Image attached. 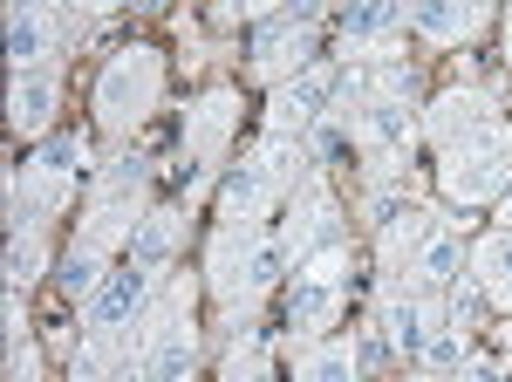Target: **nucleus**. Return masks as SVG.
<instances>
[{"mask_svg": "<svg viewBox=\"0 0 512 382\" xmlns=\"http://www.w3.org/2000/svg\"><path fill=\"white\" fill-rule=\"evenodd\" d=\"M342 294H349V253H342V246H321L315 260L294 267L287 321H294V328H328V321L342 314Z\"/></svg>", "mask_w": 512, "mask_h": 382, "instance_id": "f257e3e1", "label": "nucleus"}, {"mask_svg": "<svg viewBox=\"0 0 512 382\" xmlns=\"http://www.w3.org/2000/svg\"><path fill=\"white\" fill-rule=\"evenodd\" d=\"M151 103H158V55L151 48H123L117 62L96 76V110H103V123H137Z\"/></svg>", "mask_w": 512, "mask_h": 382, "instance_id": "f03ea898", "label": "nucleus"}, {"mask_svg": "<svg viewBox=\"0 0 512 382\" xmlns=\"http://www.w3.org/2000/svg\"><path fill=\"white\" fill-rule=\"evenodd\" d=\"M431 137L444 144V157H465V151H485V144L512 137V130L492 116V103H485L478 89H451V96L431 110Z\"/></svg>", "mask_w": 512, "mask_h": 382, "instance_id": "7ed1b4c3", "label": "nucleus"}, {"mask_svg": "<svg viewBox=\"0 0 512 382\" xmlns=\"http://www.w3.org/2000/svg\"><path fill=\"white\" fill-rule=\"evenodd\" d=\"M144 185H151L144 157H117V164L103 171V185H96V205H89V246H110L123 226H137L130 212H137Z\"/></svg>", "mask_w": 512, "mask_h": 382, "instance_id": "20e7f679", "label": "nucleus"}, {"mask_svg": "<svg viewBox=\"0 0 512 382\" xmlns=\"http://www.w3.org/2000/svg\"><path fill=\"white\" fill-rule=\"evenodd\" d=\"M335 89H342V76H321V69H301L294 82H280L274 103H267V130H274V144H287V130L301 137L308 123H321L328 103H335Z\"/></svg>", "mask_w": 512, "mask_h": 382, "instance_id": "39448f33", "label": "nucleus"}, {"mask_svg": "<svg viewBox=\"0 0 512 382\" xmlns=\"http://www.w3.org/2000/svg\"><path fill=\"white\" fill-rule=\"evenodd\" d=\"M315 7H280L274 21L260 28V41H253V69L260 76H287V69H301L308 55H315Z\"/></svg>", "mask_w": 512, "mask_h": 382, "instance_id": "423d86ee", "label": "nucleus"}, {"mask_svg": "<svg viewBox=\"0 0 512 382\" xmlns=\"http://www.w3.org/2000/svg\"><path fill=\"white\" fill-rule=\"evenodd\" d=\"M151 280H158V273H144V267L123 260V267L96 287V301H89V335L110 342V335H123L130 321H144V307H151Z\"/></svg>", "mask_w": 512, "mask_h": 382, "instance_id": "0eeeda50", "label": "nucleus"}, {"mask_svg": "<svg viewBox=\"0 0 512 382\" xmlns=\"http://www.w3.org/2000/svg\"><path fill=\"white\" fill-rule=\"evenodd\" d=\"M512 185V137L485 144V151H465V157H444V191L458 205H485Z\"/></svg>", "mask_w": 512, "mask_h": 382, "instance_id": "6e6552de", "label": "nucleus"}, {"mask_svg": "<svg viewBox=\"0 0 512 382\" xmlns=\"http://www.w3.org/2000/svg\"><path fill=\"white\" fill-rule=\"evenodd\" d=\"M315 246H335V198L321 185H308L294 198V219L280 226V253L301 267V260H315Z\"/></svg>", "mask_w": 512, "mask_h": 382, "instance_id": "1a4fd4ad", "label": "nucleus"}, {"mask_svg": "<svg viewBox=\"0 0 512 382\" xmlns=\"http://www.w3.org/2000/svg\"><path fill=\"white\" fill-rule=\"evenodd\" d=\"M362 144L383 157V164H396V157L417 144V116H410V103L390 96V89H383V96H369V103H362Z\"/></svg>", "mask_w": 512, "mask_h": 382, "instance_id": "9d476101", "label": "nucleus"}, {"mask_svg": "<svg viewBox=\"0 0 512 382\" xmlns=\"http://www.w3.org/2000/svg\"><path fill=\"white\" fill-rule=\"evenodd\" d=\"M55 41H62V21H55L48 7H14V14H7V62H14V76L41 69V62L55 55Z\"/></svg>", "mask_w": 512, "mask_h": 382, "instance_id": "9b49d317", "label": "nucleus"}, {"mask_svg": "<svg viewBox=\"0 0 512 382\" xmlns=\"http://www.w3.org/2000/svg\"><path fill=\"white\" fill-rule=\"evenodd\" d=\"M253 246H260V226H246V219H226L219 226V239H212V294L239 301V280H246Z\"/></svg>", "mask_w": 512, "mask_h": 382, "instance_id": "f8f14e48", "label": "nucleus"}, {"mask_svg": "<svg viewBox=\"0 0 512 382\" xmlns=\"http://www.w3.org/2000/svg\"><path fill=\"white\" fill-rule=\"evenodd\" d=\"M178 226H185L178 212H144V219L130 226V239H123V246H130V267L164 273V267H171V253H178Z\"/></svg>", "mask_w": 512, "mask_h": 382, "instance_id": "ddd939ff", "label": "nucleus"}, {"mask_svg": "<svg viewBox=\"0 0 512 382\" xmlns=\"http://www.w3.org/2000/svg\"><path fill=\"white\" fill-rule=\"evenodd\" d=\"M403 21H410V14L390 7V0H376V7H349V14H342V48H355V55H390L383 41H390Z\"/></svg>", "mask_w": 512, "mask_h": 382, "instance_id": "4468645a", "label": "nucleus"}, {"mask_svg": "<svg viewBox=\"0 0 512 382\" xmlns=\"http://www.w3.org/2000/svg\"><path fill=\"white\" fill-rule=\"evenodd\" d=\"M62 103V82L48 76V69H28V76H14V96H7V116H14V130H48V116Z\"/></svg>", "mask_w": 512, "mask_h": 382, "instance_id": "2eb2a0df", "label": "nucleus"}, {"mask_svg": "<svg viewBox=\"0 0 512 382\" xmlns=\"http://www.w3.org/2000/svg\"><path fill=\"white\" fill-rule=\"evenodd\" d=\"M492 14L478 7V0H458V7H410V28L431 41H472Z\"/></svg>", "mask_w": 512, "mask_h": 382, "instance_id": "dca6fc26", "label": "nucleus"}, {"mask_svg": "<svg viewBox=\"0 0 512 382\" xmlns=\"http://www.w3.org/2000/svg\"><path fill=\"white\" fill-rule=\"evenodd\" d=\"M431 307L417 301V294H403V301L383 307V335H390V348H403V355H424V342H431Z\"/></svg>", "mask_w": 512, "mask_h": 382, "instance_id": "f3484780", "label": "nucleus"}, {"mask_svg": "<svg viewBox=\"0 0 512 382\" xmlns=\"http://www.w3.org/2000/svg\"><path fill=\"white\" fill-rule=\"evenodd\" d=\"M151 382H192L198 376V348H192V328H171L151 355H144Z\"/></svg>", "mask_w": 512, "mask_h": 382, "instance_id": "a211bd4d", "label": "nucleus"}, {"mask_svg": "<svg viewBox=\"0 0 512 382\" xmlns=\"http://www.w3.org/2000/svg\"><path fill=\"white\" fill-rule=\"evenodd\" d=\"M458 267H465V246H458V232H431V239H424V246H417V280H424V287H451V280H458Z\"/></svg>", "mask_w": 512, "mask_h": 382, "instance_id": "6ab92c4d", "label": "nucleus"}, {"mask_svg": "<svg viewBox=\"0 0 512 382\" xmlns=\"http://www.w3.org/2000/svg\"><path fill=\"white\" fill-rule=\"evenodd\" d=\"M82 171H89V144L82 137H48L35 157V178H48V185L62 191V185H76Z\"/></svg>", "mask_w": 512, "mask_h": 382, "instance_id": "aec40b11", "label": "nucleus"}, {"mask_svg": "<svg viewBox=\"0 0 512 382\" xmlns=\"http://www.w3.org/2000/svg\"><path fill=\"white\" fill-rule=\"evenodd\" d=\"M103 280H110V273H103V246H89V239H82V246L62 253V294H69V301H96V287H103Z\"/></svg>", "mask_w": 512, "mask_h": 382, "instance_id": "412c9836", "label": "nucleus"}, {"mask_svg": "<svg viewBox=\"0 0 512 382\" xmlns=\"http://www.w3.org/2000/svg\"><path fill=\"white\" fill-rule=\"evenodd\" d=\"M478 287H485L492 301L512 307V232H499V239L478 246Z\"/></svg>", "mask_w": 512, "mask_h": 382, "instance_id": "4be33fe9", "label": "nucleus"}, {"mask_svg": "<svg viewBox=\"0 0 512 382\" xmlns=\"http://www.w3.org/2000/svg\"><path fill=\"white\" fill-rule=\"evenodd\" d=\"M226 130H233V96L219 89V96H205V110H198V123H192V151H219Z\"/></svg>", "mask_w": 512, "mask_h": 382, "instance_id": "5701e85b", "label": "nucleus"}, {"mask_svg": "<svg viewBox=\"0 0 512 382\" xmlns=\"http://www.w3.org/2000/svg\"><path fill=\"white\" fill-rule=\"evenodd\" d=\"M424 355H431L437 369H465L472 342H465V328H458V321H431V342H424Z\"/></svg>", "mask_w": 512, "mask_h": 382, "instance_id": "b1692460", "label": "nucleus"}, {"mask_svg": "<svg viewBox=\"0 0 512 382\" xmlns=\"http://www.w3.org/2000/svg\"><path fill=\"white\" fill-rule=\"evenodd\" d=\"M301 382H355V355L349 348H315L301 362Z\"/></svg>", "mask_w": 512, "mask_h": 382, "instance_id": "393cba45", "label": "nucleus"}, {"mask_svg": "<svg viewBox=\"0 0 512 382\" xmlns=\"http://www.w3.org/2000/svg\"><path fill=\"white\" fill-rule=\"evenodd\" d=\"M35 273H41V239H14L7 246V294H21Z\"/></svg>", "mask_w": 512, "mask_h": 382, "instance_id": "a878e982", "label": "nucleus"}, {"mask_svg": "<svg viewBox=\"0 0 512 382\" xmlns=\"http://www.w3.org/2000/svg\"><path fill=\"white\" fill-rule=\"evenodd\" d=\"M103 362H110V342H103V335H89V342L76 348V369H69V382H103Z\"/></svg>", "mask_w": 512, "mask_h": 382, "instance_id": "bb28decb", "label": "nucleus"}, {"mask_svg": "<svg viewBox=\"0 0 512 382\" xmlns=\"http://www.w3.org/2000/svg\"><path fill=\"white\" fill-rule=\"evenodd\" d=\"M315 151H321V164H342V157H349V130H342L335 116H321V130H315Z\"/></svg>", "mask_w": 512, "mask_h": 382, "instance_id": "cd10ccee", "label": "nucleus"}, {"mask_svg": "<svg viewBox=\"0 0 512 382\" xmlns=\"http://www.w3.org/2000/svg\"><path fill=\"white\" fill-rule=\"evenodd\" d=\"M110 382H151V369H144V362H137V355H130V362H123V369H110Z\"/></svg>", "mask_w": 512, "mask_h": 382, "instance_id": "c85d7f7f", "label": "nucleus"}, {"mask_svg": "<svg viewBox=\"0 0 512 382\" xmlns=\"http://www.w3.org/2000/svg\"><path fill=\"white\" fill-rule=\"evenodd\" d=\"M472 382H499V362H472Z\"/></svg>", "mask_w": 512, "mask_h": 382, "instance_id": "c756f323", "label": "nucleus"}, {"mask_svg": "<svg viewBox=\"0 0 512 382\" xmlns=\"http://www.w3.org/2000/svg\"><path fill=\"white\" fill-rule=\"evenodd\" d=\"M499 232H512V191H506V205H499Z\"/></svg>", "mask_w": 512, "mask_h": 382, "instance_id": "7c9ffc66", "label": "nucleus"}, {"mask_svg": "<svg viewBox=\"0 0 512 382\" xmlns=\"http://www.w3.org/2000/svg\"><path fill=\"white\" fill-rule=\"evenodd\" d=\"M506 55H512V21H506Z\"/></svg>", "mask_w": 512, "mask_h": 382, "instance_id": "2f4dec72", "label": "nucleus"}, {"mask_svg": "<svg viewBox=\"0 0 512 382\" xmlns=\"http://www.w3.org/2000/svg\"><path fill=\"white\" fill-rule=\"evenodd\" d=\"M424 382H431V376H424Z\"/></svg>", "mask_w": 512, "mask_h": 382, "instance_id": "473e14b6", "label": "nucleus"}]
</instances>
